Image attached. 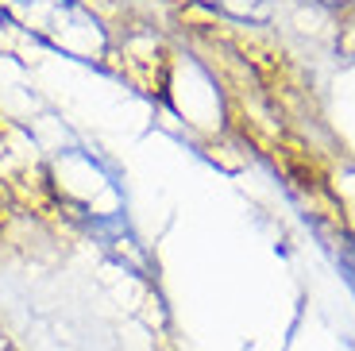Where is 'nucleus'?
<instances>
[{"mask_svg": "<svg viewBox=\"0 0 355 351\" xmlns=\"http://www.w3.org/2000/svg\"><path fill=\"white\" fill-rule=\"evenodd\" d=\"M4 351H159L155 313L120 266L54 232L0 228Z\"/></svg>", "mask_w": 355, "mask_h": 351, "instance_id": "f257e3e1", "label": "nucleus"}]
</instances>
